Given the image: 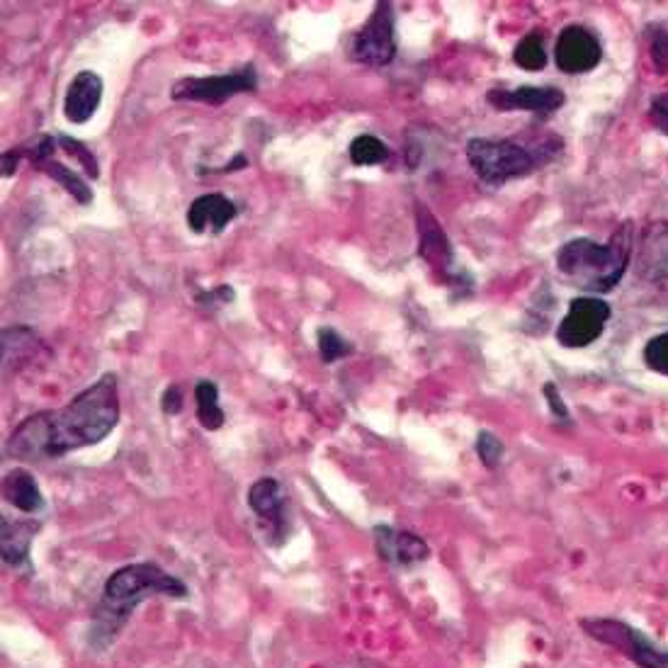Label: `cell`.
<instances>
[{
    "label": "cell",
    "instance_id": "23",
    "mask_svg": "<svg viewBox=\"0 0 668 668\" xmlns=\"http://www.w3.org/2000/svg\"><path fill=\"white\" fill-rule=\"evenodd\" d=\"M513 61L522 71H542L547 66V52L540 34H528L518 42Z\"/></svg>",
    "mask_w": 668,
    "mask_h": 668
},
{
    "label": "cell",
    "instance_id": "31",
    "mask_svg": "<svg viewBox=\"0 0 668 668\" xmlns=\"http://www.w3.org/2000/svg\"><path fill=\"white\" fill-rule=\"evenodd\" d=\"M161 409L168 413V416H178L182 411V389L178 384H170L166 389L161 399Z\"/></svg>",
    "mask_w": 668,
    "mask_h": 668
},
{
    "label": "cell",
    "instance_id": "15",
    "mask_svg": "<svg viewBox=\"0 0 668 668\" xmlns=\"http://www.w3.org/2000/svg\"><path fill=\"white\" fill-rule=\"evenodd\" d=\"M248 506L265 528H271L273 532H279L287 528V518H285V496L279 484L273 477L258 479L248 491Z\"/></svg>",
    "mask_w": 668,
    "mask_h": 668
},
{
    "label": "cell",
    "instance_id": "12",
    "mask_svg": "<svg viewBox=\"0 0 668 668\" xmlns=\"http://www.w3.org/2000/svg\"><path fill=\"white\" fill-rule=\"evenodd\" d=\"M374 544L384 562L396 564V566L418 564V562H423V559H428V554H431L428 544H425L418 534L406 532V530H394L386 526L374 528Z\"/></svg>",
    "mask_w": 668,
    "mask_h": 668
},
{
    "label": "cell",
    "instance_id": "4",
    "mask_svg": "<svg viewBox=\"0 0 668 668\" xmlns=\"http://www.w3.org/2000/svg\"><path fill=\"white\" fill-rule=\"evenodd\" d=\"M467 158L474 173L489 185H503L510 178L526 176L540 161V156L528 151L526 146L508 139H469Z\"/></svg>",
    "mask_w": 668,
    "mask_h": 668
},
{
    "label": "cell",
    "instance_id": "25",
    "mask_svg": "<svg viewBox=\"0 0 668 668\" xmlns=\"http://www.w3.org/2000/svg\"><path fill=\"white\" fill-rule=\"evenodd\" d=\"M319 352H321V358H324V362H336V360H340V358H346L348 352L352 350L348 343H346V338L340 336V333H336L333 328H319Z\"/></svg>",
    "mask_w": 668,
    "mask_h": 668
},
{
    "label": "cell",
    "instance_id": "27",
    "mask_svg": "<svg viewBox=\"0 0 668 668\" xmlns=\"http://www.w3.org/2000/svg\"><path fill=\"white\" fill-rule=\"evenodd\" d=\"M56 141L61 144V149H64L66 153H71L73 158H78V161L83 163V168L88 170L91 178H97V173H100V168H97L95 156L88 149H85V144H81L78 139H73V137H59Z\"/></svg>",
    "mask_w": 668,
    "mask_h": 668
},
{
    "label": "cell",
    "instance_id": "24",
    "mask_svg": "<svg viewBox=\"0 0 668 668\" xmlns=\"http://www.w3.org/2000/svg\"><path fill=\"white\" fill-rule=\"evenodd\" d=\"M503 453H506V447L501 443V437L489 431H481L477 435V455L484 462L486 469H496L498 465H501Z\"/></svg>",
    "mask_w": 668,
    "mask_h": 668
},
{
    "label": "cell",
    "instance_id": "29",
    "mask_svg": "<svg viewBox=\"0 0 668 668\" xmlns=\"http://www.w3.org/2000/svg\"><path fill=\"white\" fill-rule=\"evenodd\" d=\"M649 115H651V121L656 125V129L664 131L668 137V93H661L656 95L651 105H649Z\"/></svg>",
    "mask_w": 668,
    "mask_h": 668
},
{
    "label": "cell",
    "instance_id": "13",
    "mask_svg": "<svg viewBox=\"0 0 668 668\" xmlns=\"http://www.w3.org/2000/svg\"><path fill=\"white\" fill-rule=\"evenodd\" d=\"M103 100V81L93 71H81L76 78L68 83V91L64 97V117L73 125H83L88 121L97 105Z\"/></svg>",
    "mask_w": 668,
    "mask_h": 668
},
{
    "label": "cell",
    "instance_id": "1",
    "mask_svg": "<svg viewBox=\"0 0 668 668\" xmlns=\"http://www.w3.org/2000/svg\"><path fill=\"white\" fill-rule=\"evenodd\" d=\"M119 421L117 377L105 374L93 386L73 396L71 404L56 411H42L24 418L6 445V453L18 459L64 457L73 449L105 441Z\"/></svg>",
    "mask_w": 668,
    "mask_h": 668
},
{
    "label": "cell",
    "instance_id": "26",
    "mask_svg": "<svg viewBox=\"0 0 668 668\" xmlns=\"http://www.w3.org/2000/svg\"><path fill=\"white\" fill-rule=\"evenodd\" d=\"M644 362H647L654 372L668 377V331L654 336L649 343L644 346Z\"/></svg>",
    "mask_w": 668,
    "mask_h": 668
},
{
    "label": "cell",
    "instance_id": "22",
    "mask_svg": "<svg viewBox=\"0 0 668 668\" xmlns=\"http://www.w3.org/2000/svg\"><path fill=\"white\" fill-rule=\"evenodd\" d=\"M389 158V149L382 139L372 137V134H362V137L352 139L350 144V161L356 166H380Z\"/></svg>",
    "mask_w": 668,
    "mask_h": 668
},
{
    "label": "cell",
    "instance_id": "28",
    "mask_svg": "<svg viewBox=\"0 0 668 668\" xmlns=\"http://www.w3.org/2000/svg\"><path fill=\"white\" fill-rule=\"evenodd\" d=\"M649 52H651L654 64L659 66V71H666L668 68V32H664V30L651 32Z\"/></svg>",
    "mask_w": 668,
    "mask_h": 668
},
{
    "label": "cell",
    "instance_id": "17",
    "mask_svg": "<svg viewBox=\"0 0 668 668\" xmlns=\"http://www.w3.org/2000/svg\"><path fill=\"white\" fill-rule=\"evenodd\" d=\"M3 498L22 513L44 510V496L28 469H10L3 479Z\"/></svg>",
    "mask_w": 668,
    "mask_h": 668
},
{
    "label": "cell",
    "instance_id": "19",
    "mask_svg": "<svg viewBox=\"0 0 668 668\" xmlns=\"http://www.w3.org/2000/svg\"><path fill=\"white\" fill-rule=\"evenodd\" d=\"M42 350L40 338H36L30 328H6L3 331V358H6V370L15 368V360L20 358H36V352Z\"/></svg>",
    "mask_w": 668,
    "mask_h": 668
},
{
    "label": "cell",
    "instance_id": "10",
    "mask_svg": "<svg viewBox=\"0 0 668 668\" xmlns=\"http://www.w3.org/2000/svg\"><path fill=\"white\" fill-rule=\"evenodd\" d=\"M486 100L491 103V107L501 109V113H510V109H526V113H534L540 117H547L556 113L559 107L564 105L566 95L547 85V88H534V85H522V88L516 91H506V88H496L486 93Z\"/></svg>",
    "mask_w": 668,
    "mask_h": 668
},
{
    "label": "cell",
    "instance_id": "30",
    "mask_svg": "<svg viewBox=\"0 0 668 668\" xmlns=\"http://www.w3.org/2000/svg\"><path fill=\"white\" fill-rule=\"evenodd\" d=\"M544 399H547V406H550L552 416H556L559 421H566L569 418V409L564 404L562 394H559V389L554 382H547L544 384Z\"/></svg>",
    "mask_w": 668,
    "mask_h": 668
},
{
    "label": "cell",
    "instance_id": "20",
    "mask_svg": "<svg viewBox=\"0 0 668 668\" xmlns=\"http://www.w3.org/2000/svg\"><path fill=\"white\" fill-rule=\"evenodd\" d=\"M194 399H198V421L206 431H219L224 425V411L219 409V392L214 382H198L194 386Z\"/></svg>",
    "mask_w": 668,
    "mask_h": 668
},
{
    "label": "cell",
    "instance_id": "7",
    "mask_svg": "<svg viewBox=\"0 0 668 668\" xmlns=\"http://www.w3.org/2000/svg\"><path fill=\"white\" fill-rule=\"evenodd\" d=\"M611 304L598 297H579L569 304V311L556 328V340L564 348H586L595 343L611 321Z\"/></svg>",
    "mask_w": 668,
    "mask_h": 668
},
{
    "label": "cell",
    "instance_id": "32",
    "mask_svg": "<svg viewBox=\"0 0 668 668\" xmlns=\"http://www.w3.org/2000/svg\"><path fill=\"white\" fill-rule=\"evenodd\" d=\"M18 158L20 153L18 151H10V153H3V178L15 173V166H18Z\"/></svg>",
    "mask_w": 668,
    "mask_h": 668
},
{
    "label": "cell",
    "instance_id": "11",
    "mask_svg": "<svg viewBox=\"0 0 668 668\" xmlns=\"http://www.w3.org/2000/svg\"><path fill=\"white\" fill-rule=\"evenodd\" d=\"M635 273L647 283H661L668 277V222L656 219L644 226L637 246Z\"/></svg>",
    "mask_w": 668,
    "mask_h": 668
},
{
    "label": "cell",
    "instance_id": "2",
    "mask_svg": "<svg viewBox=\"0 0 668 668\" xmlns=\"http://www.w3.org/2000/svg\"><path fill=\"white\" fill-rule=\"evenodd\" d=\"M151 595L188 598V586L158 564H129L117 569L105 583L103 601L97 605L91 639L97 647H107L125 627L131 611Z\"/></svg>",
    "mask_w": 668,
    "mask_h": 668
},
{
    "label": "cell",
    "instance_id": "9",
    "mask_svg": "<svg viewBox=\"0 0 668 668\" xmlns=\"http://www.w3.org/2000/svg\"><path fill=\"white\" fill-rule=\"evenodd\" d=\"M603 49L595 36L581 28V24H569L562 30L554 46V61L564 73H586L601 64Z\"/></svg>",
    "mask_w": 668,
    "mask_h": 668
},
{
    "label": "cell",
    "instance_id": "3",
    "mask_svg": "<svg viewBox=\"0 0 668 668\" xmlns=\"http://www.w3.org/2000/svg\"><path fill=\"white\" fill-rule=\"evenodd\" d=\"M632 234H635V226L625 222L615 231L607 246H601L591 238L564 243L556 253L559 273L566 275L576 287L593 291V295L615 289L629 267Z\"/></svg>",
    "mask_w": 668,
    "mask_h": 668
},
{
    "label": "cell",
    "instance_id": "16",
    "mask_svg": "<svg viewBox=\"0 0 668 668\" xmlns=\"http://www.w3.org/2000/svg\"><path fill=\"white\" fill-rule=\"evenodd\" d=\"M416 224H418V253L428 261L437 273H445L449 263H453V248H449V241L445 236V231L437 224V219L425 210L423 204H416Z\"/></svg>",
    "mask_w": 668,
    "mask_h": 668
},
{
    "label": "cell",
    "instance_id": "21",
    "mask_svg": "<svg viewBox=\"0 0 668 668\" xmlns=\"http://www.w3.org/2000/svg\"><path fill=\"white\" fill-rule=\"evenodd\" d=\"M36 168L44 170L49 178H54L61 188L68 190L73 198H76L81 204H91L93 202V190L88 182H85L81 176L73 173L71 168H66L64 163H56L54 158H49V161L36 163Z\"/></svg>",
    "mask_w": 668,
    "mask_h": 668
},
{
    "label": "cell",
    "instance_id": "6",
    "mask_svg": "<svg viewBox=\"0 0 668 668\" xmlns=\"http://www.w3.org/2000/svg\"><path fill=\"white\" fill-rule=\"evenodd\" d=\"M352 59L368 66H386L392 64L396 54L394 40V8L392 3H377L370 20L362 24V30L352 36Z\"/></svg>",
    "mask_w": 668,
    "mask_h": 668
},
{
    "label": "cell",
    "instance_id": "5",
    "mask_svg": "<svg viewBox=\"0 0 668 668\" xmlns=\"http://www.w3.org/2000/svg\"><path fill=\"white\" fill-rule=\"evenodd\" d=\"M581 625L586 627L593 639H598L613 649H619L639 668H668V654L656 647L647 635H642L637 627L607 617L583 619Z\"/></svg>",
    "mask_w": 668,
    "mask_h": 668
},
{
    "label": "cell",
    "instance_id": "8",
    "mask_svg": "<svg viewBox=\"0 0 668 668\" xmlns=\"http://www.w3.org/2000/svg\"><path fill=\"white\" fill-rule=\"evenodd\" d=\"M258 85L255 68L246 66L226 76H204V78H182L173 85V100H190V103H206V105H222L229 97L238 93H251Z\"/></svg>",
    "mask_w": 668,
    "mask_h": 668
},
{
    "label": "cell",
    "instance_id": "14",
    "mask_svg": "<svg viewBox=\"0 0 668 668\" xmlns=\"http://www.w3.org/2000/svg\"><path fill=\"white\" fill-rule=\"evenodd\" d=\"M236 204L229 198L219 192L202 194V198L194 200L188 210V226L194 231V234H204V231H212V234H222V231L229 226L231 219L236 216Z\"/></svg>",
    "mask_w": 668,
    "mask_h": 668
},
{
    "label": "cell",
    "instance_id": "18",
    "mask_svg": "<svg viewBox=\"0 0 668 668\" xmlns=\"http://www.w3.org/2000/svg\"><path fill=\"white\" fill-rule=\"evenodd\" d=\"M40 522L28 520H8L3 518V534H0V550H3L6 566H22L30 556V544Z\"/></svg>",
    "mask_w": 668,
    "mask_h": 668
}]
</instances>
